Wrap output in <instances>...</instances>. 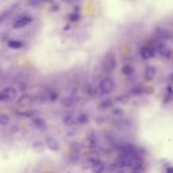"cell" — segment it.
<instances>
[{"instance_id":"cell-1","label":"cell","mask_w":173,"mask_h":173,"mask_svg":"<svg viewBox=\"0 0 173 173\" xmlns=\"http://www.w3.org/2000/svg\"><path fill=\"white\" fill-rule=\"evenodd\" d=\"M116 65H117V61H116L115 54L112 51L107 52L104 56L102 63H101V68H102L103 72L106 73V74H111L115 69Z\"/></svg>"},{"instance_id":"cell-2","label":"cell","mask_w":173,"mask_h":173,"mask_svg":"<svg viewBox=\"0 0 173 173\" xmlns=\"http://www.w3.org/2000/svg\"><path fill=\"white\" fill-rule=\"evenodd\" d=\"M17 97V90L13 87H7L0 91V101H12Z\"/></svg>"},{"instance_id":"cell-3","label":"cell","mask_w":173,"mask_h":173,"mask_svg":"<svg viewBox=\"0 0 173 173\" xmlns=\"http://www.w3.org/2000/svg\"><path fill=\"white\" fill-rule=\"evenodd\" d=\"M114 86H115L114 81L110 78H106L101 81L99 84V90L103 95H108L113 90Z\"/></svg>"},{"instance_id":"cell-4","label":"cell","mask_w":173,"mask_h":173,"mask_svg":"<svg viewBox=\"0 0 173 173\" xmlns=\"http://www.w3.org/2000/svg\"><path fill=\"white\" fill-rule=\"evenodd\" d=\"M32 19L31 16L30 15H23L21 17H19V19H17L15 20V22L13 24V28L14 29H21V28H24L26 27V26H28L29 24L32 22Z\"/></svg>"},{"instance_id":"cell-5","label":"cell","mask_w":173,"mask_h":173,"mask_svg":"<svg viewBox=\"0 0 173 173\" xmlns=\"http://www.w3.org/2000/svg\"><path fill=\"white\" fill-rule=\"evenodd\" d=\"M139 54L141 56V58L144 60L150 59L155 54V50L154 47H150V46H144L140 48L139 50Z\"/></svg>"},{"instance_id":"cell-6","label":"cell","mask_w":173,"mask_h":173,"mask_svg":"<svg viewBox=\"0 0 173 173\" xmlns=\"http://www.w3.org/2000/svg\"><path fill=\"white\" fill-rule=\"evenodd\" d=\"M45 143H46V146L51 150L52 151H55L57 152L60 150V144L58 142V140L55 138H53L52 136H47L45 138Z\"/></svg>"},{"instance_id":"cell-7","label":"cell","mask_w":173,"mask_h":173,"mask_svg":"<svg viewBox=\"0 0 173 173\" xmlns=\"http://www.w3.org/2000/svg\"><path fill=\"white\" fill-rule=\"evenodd\" d=\"M157 51L160 53V55L165 58L169 59L171 57V49L170 47H168L167 46H166L163 43H158L157 44Z\"/></svg>"},{"instance_id":"cell-8","label":"cell","mask_w":173,"mask_h":173,"mask_svg":"<svg viewBox=\"0 0 173 173\" xmlns=\"http://www.w3.org/2000/svg\"><path fill=\"white\" fill-rule=\"evenodd\" d=\"M32 123L35 126V128L40 131H45L47 128V124L45 120L42 117H34L32 119Z\"/></svg>"},{"instance_id":"cell-9","label":"cell","mask_w":173,"mask_h":173,"mask_svg":"<svg viewBox=\"0 0 173 173\" xmlns=\"http://www.w3.org/2000/svg\"><path fill=\"white\" fill-rule=\"evenodd\" d=\"M90 167L94 173H102L105 169V165L103 161L100 160H92L90 162Z\"/></svg>"},{"instance_id":"cell-10","label":"cell","mask_w":173,"mask_h":173,"mask_svg":"<svg viewBox=\"0 0 173 173\" xmlns=\"http://www.w3.org/2000/svg\"><path fill=\"white\" fill-rule=\"evenodd\" d=\"M156 74V69L154 66H148L145 69H144V80L147 81H152L155 77Z\"/></svg>"},{"instance_id":"cell-11","label":"cell","mask_w":173,"mask_h":173,"mask_svg":"<svg viewBox=\"0 0 173 173\" xmlns=\"http://www.w3.org/2000/svg\"><path fill=\"white\" fill-rule=\"evenodd\" d=\"M76 98L74 96H66L61 100V104L64 107H72L76 104Z\"/></svg>"},{"instance_id":"cell-12","label":"cell","mask_w":173,"mask_h":173,"mask_svg":"<svg viewBox=\"0 0 173 173\" xmlns=\"http://www.w3.org/2000/svg\"><path fill=\"white\" fill-rule=\"evenodd\" d=\"M32 103V98L29 95H24L18 101V104L21 106H30Z\"/></svg>"},{"instance_id":"cell-13","label":"cell","mask_w":173,"mask_h":173,"mask_svg":"<svg viewBox=\"0 0 173 173\" xmlns=\"http://www.w3.org/2000/svg\"><path fill=\"white\" fill-rule=\"evenodd\" d=\"M113 106V102L111 99H106L101 101L98 105V109L104 111V110H107L111 108Z\"/></svg>"},{"instance_id":"cell-14","label":"cell","mask_w":173,"mask_h":173,"mask_svg":"<svg viewBox=\"0 0 173 173\" xmlns=\"http://www.w3.org/2000/svg\"><path fill=\"white\" fill-rule=\"evenodd\" d=\"M15 8H16V5L12 6L11 8H10L9 10H6L5 11H3V13L0 14V25L9 18V16L12 14V12H13L14 10H15Z\"/></svg>"},{"instance_id":"cell-15","label":"cell","mask_w":173,"mask_h":173,"mask_svg":"<svg viewBox=\"0 0 173 173\" xmlns=\"http://www.w3.org/2000/svg\"><path fill=\"white\" fill-rule=\"evenodd\" d=\"M8 46L9 47L17 50V49H20L21 47H23V42H20L19 40H10L8 42Z\"/></svg>"},{"instance_id":"cell-16","label":"cell","mask_w":173,"mask_h":173,"mask_svg":"<svg viewBox=\"0 0 173 173\" xmlns=\"http://www.w3.org/2000/svg\"><path fill=\"white\" fill-rule=\"evenodd\" d=\"M122 74H124L126 76H130L134 73V68L130 64H125L122 68Z\"/></svg>"},{"instance_id":"cell-17","label":"cell","mask_w":173,"mask_h":173,"mask_svg":"<svg viewBox=\"0 0 173 173\" xmlns=\"http://www.w3.org/2000/svg\"><path fill=\"white\" fill-rule=\"evenodd\" d=\"M156 33H157L158 37L162 40H168L171 38V33L167 30L159 29Z\"/></svg>"},{"instance_id":"cell-18","label":"cell","mask_w":173,"mask_h":173,"mask_svg":"<svg viewBox=\"0 0 173 173\" xmlns=\"http://www.w3.org/2000/svg\"><path fill=\"white\" fill-rule=\"evenodd\" d=\"M32 147H33V149H34L36 152L41 153V152H42V151L44 150L45 145H44V144H43L42 142L35 141V143H33V144H32Z\"/></svg>"},{"instance_id":"cell-19","label":"cell","mask_w":173,"mask_h":173,"mask_svg":"<svg viewBox=\"0 0 173 173\" xmlns=\"http://www.w3.org/2000/svg\"><path fill=\"white\" fill-rule=\"evenodd\" d=\"M10 122V118L9 116L5 113H0V125L7 126Z\"/></svg>"},{"instance_id":"cell-20","label":"cell","mask_w":173,"mask_h":173,"mask_svg":"<svg viewBox=\"0 0 173 173\" xmlns=\"http://www.w3.org/2000/svg\"><path fill=\"white\" fill-rule=\"evenodd\" d=\"M117 126L121 128H128L131 126V123L128 119H118L117 120Z\"/></svg>"},{"instance_id":"cell-21","label":"cell","mask_w":173,"mask_h":173,"mask_svg":"<svg viewBox=\"0 0 173 173\" xmlns=\"http://www.w3.org/2000/svg\"><path fill=\"white\" fill-rule=\"evenodd\" d=\"M89 121V117L87 114H80L77 118L75 119V122L77 123H80V124H84V123H87Z\"/></svg>"},{"instance_id":"cell-22","label":"cell","mask_w":173,"mask_h":173,"mask_svg":"<svg viewBox=\"0 0 173 173\" xmlns=\"http://www.w3.org/2000/svg\"><path fill=\"white\" fill-rule=\"evenodd\" d=\"M64 122L65 125L72 126L75 122V118H74V116L72 115L65 116L64 117Z\"/></svg>"},{"instance_id":"cell-23","label":"cell","mask_w":173,"mask_h":173,"mask_svg":"<svg viewBox=\"0 0 173 173\" xmlns=\"http://www.w3.org/2000/svg\"><path fill=\"white\" fill-rule=\"evenodd\" d=\"M112 171L113 173H130L129 169L127 167H113Z\"/></svg>"},{"instance_id":"cell-24","label":"cell","mask_w":173,"mask_h":173,"mask_svg":"<svg viewBox=\"0 0 173 173\" xmlns=\"http://www.w3.org/2000/svg\"><path fill=\"white\" fill-rule=\"evenodd\" d=\"M112 114L113 116H115L117 117H122V116L124 115V112L123 110L121 109V108H114V109L112 111Z\"/></svg>"},{"instance_id":"cell-25","label":"cell","mask_w":173,"mask_h":173,"mask_svg":"<svg viewBox=\"0 0 173 173\" xmlns=\"http://www.w3.org/2000/svg\"><path fill=\"white\" fill-rule=\"evenodd\" d=\"M47 0H27V3L31 6H37L42 4L44 2H46Z\"/></svg>"},{"instance_id":"cell-26","label":"cell","mask_w":173,"mask_h":173,"mask_svg":"<svg viewBox=\"0 0 173 173\" xmlns=\"http://www.w3.org/2000/svg\"><path fill=\"white\" fill-rule=\"evenodd\" d=\"M80 18V14L77 13V12H74V13H72L69 15V20L70 21H73V22H76L78 21Z\"/></svg>"},{"instance_id":"cell-27","label":"cell","mask_w":173,"mask_h":173,"mask_svg":"<svg viewBox=\"0 0 173 173\" xmlns=\"http://www.w3.org/2000/svg\"><path fill=\"white\" fill-rule=\"evenodd\" d=\"M48 98L49 100L51 101H55L57 98H58V93L57 92H55L53 90H51L49 92V96H48Z\"/></svg>"},{"instance_id":"cell-28","label":"cell","mask_w":173,"mask_h":173,"mask_svg":"<svg viewBox=\"0 0 173 173\" xmlns=\"http://www.w3.org/2000/svg\"><path fill=\"white\" fill-rule=\"evenodd\" d=\"M143 92H144V90L142 89L141 87L139 86L135 87L134 89L133 90V94L135 95V96H138V95H140V94H142Z\"/></svg>"},{"instance_id":"cell-29","label":"cell","mask_w":173,"mask_h":173,"mask_svg":"<svg viewBox=\"0 0 173 173\" xmlns=\"http://www.w3.org/2000/svg\"><path fill=\"white\" fill-rule=\"evenodd\" d=\"M167 93L169 96H171V95H172V90H171V85H168V87H167Z\"/></svg>"},{"instance_id":"cell-30","label":"cell","mask_w":173,"mask_h":173,"mask_svg":"<svg viewBox=\"0 0 173 173\" xmlns=\"http://www.w3.org/2000/svg\"><path fill=\"white\" fill-rule=\"evenodd\" d=\"M167 173H173V168L172 167H167Z\"/></svg>"},{"instance_id":"cell-31","label":"cell","mask_w":173,"mask_h":173,"mask_svg":"<svg viewBox=\"0 0 173 173\" xmlns=\"http://www.w3.org/2000/svg\"><path fill=\"white\" fill-rule=\"evenodd\" d=\"M68 1H74V0H68Z\"/></svg>"},{"instance_id":"cell-32","label":"cell","mask_w":173,"mask_h":173,"mask_svg":"<svg viewBox=\"0 0 173 173\" xmlns=\"http://www.w3.org/2000/svg\"><path fill=\"white\" fill-rule=\"evenodd\" d=\"M68 173H72V172H68Z\"/></svg>"}]
</instances>
